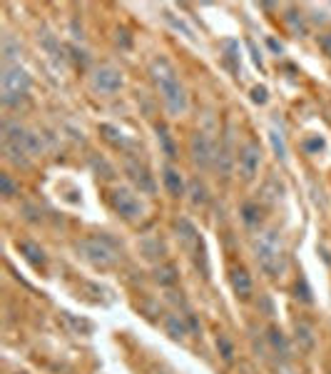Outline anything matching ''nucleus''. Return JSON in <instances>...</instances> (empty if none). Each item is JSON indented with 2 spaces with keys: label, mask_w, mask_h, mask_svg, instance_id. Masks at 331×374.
Segmentation results:
<instances>
[{
  "label": "nucleus",
  "mask_w": 331,
  "mask_h": 374,
  "mask_svg": "<svg viewBox=\"0 0 331 374\" xmlns=\"http://www.w3.org/2000/svg\"><path fill=\"white\" fill-rule=\"evenodd\" d=\"M155 280L160 282L162 287H169V285H174L177 282V267L174 264H160L157 267V272H155Z\"/></svg>",
  "instance_id": "obj_20"
},
{
  "label": "nucleus",
  "mask_w": 331,
  "mask_h": 374,
  "mask_svg": "<svg viewBox=\"0 0 331 374\" xmlns=\"http://www.w3.org/2000/svg\"><path fill=\"white\" fill-rule=\"evenodd\" d=\"M100 132H103V135L110 140V143L125 145V138H122V132H119L117 127H112V125H100Z\"/></svg>",
  "instance_id": "obj_29"
},
{
  "label": "nucleus",
  "mask_w": 331,
  "mask_h": 374,
  "mask_svg": "<svg viewBox=\"0 0 331 374\" xmlns=\"http://www.w3.org/2000/svg\"><path fill=\"white\" fill-rule=\"evenodd\" d=\"M252 100H254V103H259V105H264L266 103V88H254V90H252Z\"/></svg>",
  "instance_id": "obj_32"
},
{
  "label": "nucleus",
  "mask_w": 331,
  "mask_h": 374,
  "mask_svg": "<svg viewBox=\"0 0 331 374\" xmlns=\"http://www.w3.org/2000/svg\"><path fill=\"white\" fill-rule=\"evenodd\" d=\"M164 330H167V335L172 340H182L185 335H190V325L179 314H167L164 317Z\"/></svg>",
  "instance_id": "obj_15"
},
{
  "label": "nucleus",
  "mask_w": 331,
  "mask_h": 374,
  "mask_svg": "<svg viewBox=\"0 0 331 374\" xmlns=\"http://www.w3.org/2000/svg\"><path fill=\"white\" fill-rule=\"evenodd\" d=\"M304 148H306V153H319V150L324 148V140H321V138H309L304 143Z\"/></svg>",
  "instance_id": "obj_31"
},
{
  "label": "nucleus",
  "mask_w": 331,
  "mask_h": 374,
  "mask_svg": "<svg viewBox=\"0 0 331 374\" xmlns=\"http://www.w3.org/2000/svg\"><path fill=\"white\" fill-rule=\"evenodd\" d=\"M93 88L98 90V93H105V95L117 93V90L122 88V72L112 65L98 67L95 75H93Z\"/></svg>",
  "instance_id": "obj_9"
},
{
  "label": "nucleus",
  "mask_w": 331,
  "mask_h": 374,
  "mask_svg": "<svg viewBox=\"0 0 331 374\" xmlns=\"http://www.w3.org/2000/svg\"><path fill=\"white\" fill-rule=\"evenodd\" d=\"M162 182L164 187H167V193L172 195V198H182L185 195V180H182V175H179V170H174V167L164 165L162 167Z\"/></svg>",
  "instance_id": "obj_12"
},
{
  "label": "nucleus",
  "mask_w": 331,
  "mask_h": 374,
  "mask_svg": "<svg viewBox=\"0 0 331 374\" xmlns=\"http://www.w3.org/2000/svg\"><path fill=\"white\" fill-rule=\"evenodd\" d=\"M237 165H239V175H242V180H247V182L254 180V175L259 172V165H261V150L254 140H249V143H245L242 148H239Z\"/></svg>",
  "instance_id": "obj_7"
},
{
  "label": "nucleus",
  "mask_w": 331,
  "mask_h": 374,
  "mask_svg": "<svg viewBox=\"0 0 331 374\" xmlns=\"http://www.w3.org/2000/svg\"><path fill=\"white\" fill-rule=\"evenodd\" d=\"M269 48H272V50H277V53H282V45H279L277 40H272V38H269Z\"/></svg>",
  "instance_id": "obj_34"
},
{
  "label": "nucleus",
  "mask_w": 331,
  "mask_h": 374,
  "mask_svg": "<svg viewBox=\"0 0 331 374\" xmlns=\"http://www.w3.org/2000/svg\"><path fill=\"white\" fill-rule=\"evenodd\" d=\"M269 344H272L274 352H279L282 357H289V352H292V347H289V340L287 335H284L279 327H269Z\"/></svg>",
  "instance_id": "obj_17"
},
{
  "label": "nucleus",
  "mask_w": 331,
  "mask_h": 374,
  "mask_svg": "<svg viewBox=\"0 0 331 374\" xmlns=\"http://www.w3.org/2000/svg\"><path fill=\"white\" fill-rule=\"evenodd\" d=\"M18 193H20V187L13 182V177L8 175V172H3V175H0V195H3V198H15Z\"/></svg>",
  "instance_id": "obj_26"
},
{
  "label": "nucleus",
  "mask_w": 331,
  "mask_h": 374,
  "mask_svg": "<svg viewBox=\"0 0 331 374\" xmlns=\"http://www.w3.org/2000/svg\"><path fill=\"white\" fill-rule=\"evenodd\" d=\"M294 332H297V342L301 349H314V342H316L314 327H311L306 319H299L297 325H294Z\"/></svg>",
  "instance_id": "obj_14"
},
{
  "label": "nucleus",
  "mask_w": 331,
  "mask_h": 374,
  "mask_svg": "<svg viewBox=\"0 0 331 374\" xmlns=\"http://www.w3.org/2000/svg\"><path fill=\"white\" fill-rule=\"evenodd\" d=\"M190 153H192V162H195L200 170H207V167H212L214 162V148L212 143H209V138H207L205 132H195L190 140Z\"/></svg>",
  "instance_id": "obj_8"
},
{
  "label": "nucleus",
  "mask_w": 331,
  "mask_h": 374,
  "mask_svg": "<svg viewBox=\"0 0 331 374\" xmlns=\"http://www.w3.org/2000/svg\"><path fill=\"white\" fill-rule=\"evenodd\" d=\"M18 56H20V45H18L11 35H6V38H3V58H6V65H15L13 60H15Z\"/></svg>",
  "instance_id": "obj_23"
},
{
  "label": "nucleus",
  "mask_w": 331,
  "mask_h": 374,
  "mask_svg": "<svg viewBox=\"0 0 331 374\" xmlns=\"http://www.w3.org/2000/svg\"><path fill=\"white\" fill-rule=\"evenodd\" d=\"M30 75L22 70L20 65H6L3 67V75H0V100L6 108H15L30 93Z\"/></svg>",
  "instance_id": "obj_4"
},
{
  "label": "nucleus",
  "mask_w": 331,
  "mask_h": 374,
  "mask_svg": "<svg viewBox=\"0 0 331 374\" xmlns=\"http://www.w3.org/2000/svg\"><path fill=\"white\" fill-rule=\"evenodd\" d=\"M217 347H219V352H222L224 362H234V344L229 342V337L219 335L217 337Z\"/></svg>",
  "instance_id": "obj_28"
},
{
  "label": "nucleus",
  "mask_w": 331,
  "mask_h": 374,
  "mask_svg": "<svg viewBox=\"0 0 331 374\" xmlns=\"http://www.w3.org/2000/svg\"><path fill=\"white\" fill-rule=\"evenodd\" d=\"M297 299L304 304H311V290H309V285H306V280L297 282Z\"/></svg>",
  "instance_id": "obj_30"
},
{
  "label": "nucleus",
  "mask_w": 331,
  "mask_h": 374,
  "mask_svg": "<svg viewBox=\"0 0 331 374\" xmlns=\"http://www.w3.org/2000/svg\"><path fill=\"white\" fill-rule=\"evenodd\" d=\"M77 252H80L82 259H87L93 267H100V270H108V267L117 264L119 259V247L108 235L82 237L80 243H77Z\"/></svg>",
  "instance_id": "obj_3"
},
{
  "label": "nucleus",
  "mask_w": 331,
  "mask_h": 374,
  "mask_svg": "<svg viewBox=\"0 0 331 374\" xmlns=\"http://www.w3.org/2000/svg\"><path fill=\"white\" fill-rule=\"evenodd\" d=\"M110 205L127 222H137L145 217V205H142V200L132 193L130 187H112L110 190Z\"/></svg>",
  "instance_id": "obj_5"
},
{
  "label": "nucleus",
  "mask_w": 331,
  "mask_h": 374,
  "mask_svg": "<svg viewBox=\"0 0 331 374\" xmlns=\"http://www.w3.org/2000/svg\"><path fill=\"white\" fill-rule=\"evenodd\" d=\"M187 193H190V202L192 205H205L207 202V187L200 180H192L187 185Z\"/></svg>",
  "instance_id": "obj_22"
},
{
  "label": "nucleus",
  "mask_w": 331,
  "mask_h": 374,
  "mask_svg": "<svg viewBox=\"0 0 331 374\" xmlns=\"http://www.w3.org/2000/svg\"><path fill=\"white\" fill-rule=\"evenodd\" d=\"M232 290L237 292V297L242 299H249L252 297V290H254V285H252V277L247 275V270H234L232 272Z\"/></svg>",
  "instance_id": "obj_13"
},
{
  "label": "nucleus",
  "mask_w": 331,
  "mask_h": 374,
  "mask_svg": "<svg viewBox=\"0 0 331 374\" xmlns=\"http://www.w3.org/2000/svg\"><path fill=\"white\" fill-rule=\"evenodd\" d=\"M157 140H160V145H162L164 155H167L169 160L177 157V148H174L172 138H169V132H167V127H164V125H157Z\"/></svg>",
  "instance_id": "obj_21"
},
{
  "label": "nucleus",
  "mask_w": 331,
  "mask_h": 374,
  "mask_svg": "<svg viewBox=\"0 0 331 374\" xmlns=\"http://www.w3.org/2000/svg\"><path fill=\"white\" fill-rule=\"evenodd\" d=\"M269 140H272V148H274V153H277V157H279V160L287 157V145H284L282 132H277V130L272 127V132H269Z\"/></svg>",
  "instance_id": "obj_27"
},
{
  "label": "nucleus",
  "mask_w": 331,
  "mask_h": 374,
  "mask_svg": "<svg viewBox=\"0 0 331 374\" xmlns=\"http://www.w3.org/2000/svg\"><path fill=\"white\" fill-rule=\"evenodd\" d=\"M125 172H127V177L140 187V193H147V195L155 193V180H152V175L147 172L145 165H140V162H135V160H127Z\"/></svg>",
  "instance_id": "obj_10"
},
{
  "label": "nucleus",
  "mask_w": 331,
  "mask_h": 374,
  "mask_svg": "<svg viewBox=\"0 0 331 374\" xmlns=\"http://www.w3.org/2000/svg\"><path fill=\"white\" fill-rule=\"evenodd\" d=\"M254 257L261 272L269 277H282L287 270V252L277 230H264L254 240Z\"/></svg>",
  "instance_id": "obj_2"
},
{
  "label": "nucleus",
  "mask_w": 331,
  "mask_h": 374,
  "mask_svg": "<svg viewBox=\"0 0 331 374\" xmlns=\"http://www.w3.org/2000/svg\"><path fill=\"white\" fill-rule=\"evenodd\" d=\"M242 220H245L249 227L259 225V220H261V209H259V205L247 202L245 207H242Z\"/></svg>",
  "instance_id": "obj_24"
},
{
  "label": "nucleus",
  "mask_w": 331,
  "mask_h": 374,
  "mask_svg": "<svg viewBox=\"0 0 331 374\" xmlns=\"http://www.w3.org/2000/svg\"><path fill=\"white\" fill-rule=\"evenodd\" d=\"M224 50H227V56H224V60H227V65H229V70H234L237 72L239 70V65H237V58H239V45L234 43V40H224Z\"/></svg>",
  "instance_id": "obj_25"
},
{
  "label": "nucleus",
  "mask_w": 331,
  "mask_h": 374,
  "mask_svg": "<svg viewBox=\"0 0 331 374\" xmlns=\"http://www.w3.org/2000/svg\"><path fill=\"white\" fill-rule=\"evenodd\" d=\"M150 75H152L155 85H157L160 95H162V103L172 115H182L187 110V95L185 88L179 85V77L174 72L172 63L167 58H155L150 63Z\"/></svg>",
  "instance_id": "obj_1"
},
{
  "label": "nucleus",
  "mask_w": 331,
  "mask_h": 374,
  "mask_svg": "<svg viewBox=\"0 0 331 374\" xmlns=\"http://www.w3.org/2000/svg\"><path fill=\"white\" fill-rule=\"evenodd\" d=\"M3 153H6L8 162H13L15 167H27V165H30V155H27L22 148H18V145L3 143Z\"/></svg>",
  "instance_id": "obj_16"
},
{
  "label": "nucleus",
  "mask_w": 331,
  "mask_h": 374,
  "mask_svg": "<svg viewBox=\"0 0 331 374\" xmlns=\"http://www.w3.org/2000/svg\"><path fill=\"white\" fill-rule=\"evenodd\" d=\"M177 232H179V237H182V243L185 245H190V247H200V232H197V227L192 225L190 220H182L177 222Z\"/></svg>",
  "instance_id": "obj_18"
},
{
  "label": "nucleus",
  "mask_w": 331,
  "mask_h": 374,
  "mask_svg": "<svg viewBox=\"0 0 331 374\" xmlns=\"http://www.w3.org/2000/svg\"><path fill=\"white\" fill-rule=\"evenodd\" d=\"M18 247H20V252L25 254L27 262H33L35 267H38V264H45V252H43V247H40V245L25 240V243H20Z\"/></svg>",
  "instance_id": "obj_19"
},
{
  "label": "nucleus",
  "mask_w": 331,
  "mask_h": 374,
  "mask_svg": "<svg viewBox=\"0 0 331 374\" xmlns=\"http://www.w3.org/2000/svg\"><path fill=\"white\" fill-rule=\"evenodd\" d=\"M3 143L18 145V148L25 150L30 157L38 155V153H43V140H40V135L25 130L20 122H11V120L3 122Z\"/></svg>",
  "instance_id": "obj_6"
},
{
  "label": "nucleus",
  "mask_w": 331,
  "mask_h": 374,
  "mask_svg": "<svg viewBox=\"0 0 331 374\" xmlns=\"http://www.w3.org/2000/svg\"><path fill=\"white\" fill-rule=\"evenodd\" d=\"M319 43H321V48H324L326 56H331V33L329 35H321Z\"/></svg>",
  "instance_id": "obj_33"
},
{
  "label": "nucleus",
  "mask_w": 331,
  "mask_h": 374,
  "mask_svg": "<svg viewBox=\"0 0 331 374\" xmlns=\"http://www.w3.org/2000/svg\"><path fill=\"white\" fill-rule=\"evenodd\" d=\"M214 165H217L219 175H222V177H229V172H232V167H234V155H232V132H227V135H224L222 148H219V153L214 155Z\"/></svg>",
  "instance_id": "obj_11"
}]
</instances>
